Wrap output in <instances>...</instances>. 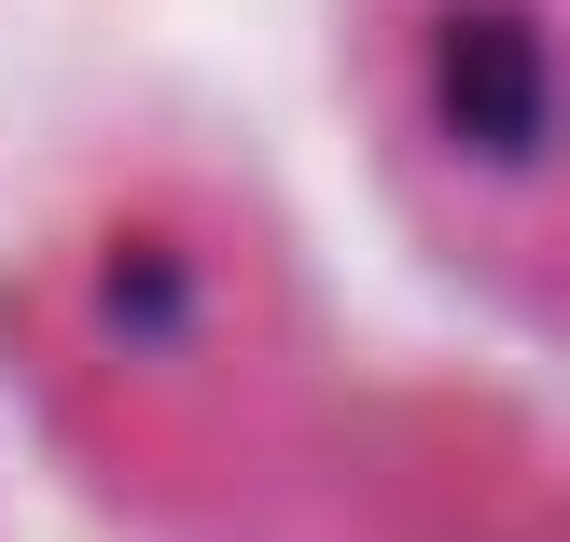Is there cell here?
I'll return each mask as SVG.
<instances>
[{"instance_id": "1", "label": "cell", "mask_w": 570, "mask_h": 542, "mask_svg": "<svg viewBox=\"0 0 570 542\" xmlns=\"http://www.w3.org/2000/svg\"><path fill=\"white\" fill-rule=\"evenodd\" d=\"M417 111H432V139L460 167H488V181L557 167L570 70H557L543 14H529V0H432V14H417Z\"/></svg>"}]
</instances>
